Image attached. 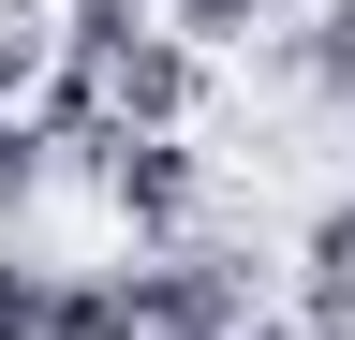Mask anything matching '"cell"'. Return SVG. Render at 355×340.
I'll return each mask as SVG.
<instances>
[{
    "label": "cell",
    "instance_id": "cell-1",
    "mask_svg": "<svg viewBox=\"0 0 355 340\" xmlns=\"http://www.w3.org/2000/svg\"><path fill=\"white\" fill-rule=\"evenodd\" d=\"M60 296H74V267H30V251H0V340H60Z\"/></svg>",
    "mask_w": 355,
    "mask_h": 340
},
{
    "label": "cell",
    "instance_id": "cell-2",
    "mask_svg": "<svg viewBox=\"0 0 355 340\" xmlns=\"http://www.w3.org/2000/svg\"><path fill=\"white\" fill-rule=\"evenodd\" d=\"M282 0H178V45H252Z\"/></svg>",
    "mask_w": 355,
    "mask_h": 340
},
{
    "label": "cell",
    "instance_id": "cell-3",
    "mask_svg": "<svg viewBox=\"0 0 355 340\" xmlns=\"http://www.w3.org/2000/svg\"><path fill=\"white\" fill-rule=\"evenodd\" d=\"M30 193H44V134H30V118H15V104H0V222H15V207H30Z\"/></svg>",
    "mask_w": 355,
    "mask_h": 340
}]
</instances>
